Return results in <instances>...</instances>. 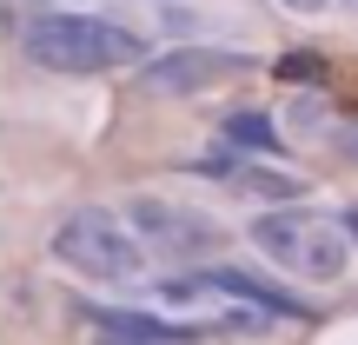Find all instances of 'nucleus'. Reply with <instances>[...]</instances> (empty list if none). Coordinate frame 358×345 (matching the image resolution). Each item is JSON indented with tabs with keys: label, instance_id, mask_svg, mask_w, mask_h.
Returning a JSON list of instances; mask_svg holds the SVG:
<instances>
[{
	"label": "nucleus",
	"instance_id": "nucleus-3",
	"mask_svg": "<svg viewBox=\"0 0 358 345\" xmlns=\"http://www.w3.org/2000/svg\"><path fill=\"white\" fill-rule=\"evenodd\" d=\"M252 246L266 253V266H279L299 286H338L352 272V239L338 219L312 213V206H279V213L252 219Z\"/></svg>",
	"mask_w": 358,
	"mask_h": 345
},
{
	"label": "nucleus",
	"instance_id": "nucleus-9",
	"mask_svg": "<svg viewBox=\"0 0 358 345\" xmlns=\"http://www.w3.org/2000/svg\"><path fill=\"white\" fill-rule=\"evenodd\" d=\"M345 7H358V0H345Z\"/></svg>",
	"mask_w": 358,
	"mask_h": 345
},
{
	"label": "nucleus",
	"instance_id": "nucleus-6",
	"mask_svg": "<svg viewBox=\"0 0 358 345\" xmlns=\"http://www.w3.org/2000/svg\"><path fill=\"white\" fill-rule=\"evenodd\" d=\"M226 73H245V53H226V47H179V53H159L146 60V87L153 93H199Z\"/></svg>",
	"mask_w": 358,
	"mask_h": 345
},
{
	"label": "nucleus",
	"instance_id": "nucleus-2",
	"mask_svg": "<svg viewBox=\"0 0 358 345\" xmlns=\"http://www.w3.org/2000/svg\"><path fill=\"white\" fill-rule=\"evenodd\" d=\"M47 253L87 286H133L153 266L140 232H133L113 206H73V213H60L53 232H47Z\"/></svg>",
	"mask_w": 358,
	"mask_h": 345
},
{
	"label": "nucleus",
	"instance_id": "nucleus-1",
	"mask_svg": "<svg viewBox=\"0 0 358 345\" xmlns=\"http://www.w3.org/2000/svg\"><path fill=\"white\" fill-rule=\"evenodd\" d=\"M20 47L47 73H120V66L146 60V34L106 13H27Z\"/></svg>",
	"mask_w": 358,
	"mask_h": 345
},
{
	"label": "nucleus",
	"instance_id": "nucleus-8",
	"mask_svg": "<svg viewBox=\"0 0 358 345\" xmlns=\"http://www.w3.org/2000/svg\"><path fill=\"white\" fill-rule=\"evenodd\" d=\"M279 7H285V13H299V20H319L332 0H279Z\"/></svg>",
	"mask_w": 358,
	"mask_h": 345
},
{
	"label": "nucleus",
	"instance_id": "nucleus-5",
	"mask_svg": "<svg viewBox=\"0 0 358 345\" xmlns=\"http://www.w3.org/2000/svg\"><path fill=\"white\" fill-rule=\"evenodd\" d=\"M127 226L140 232V246H146L153 259H173V266H199V259H213L219 246H226L219 219H206L199 206H173V199H153V192L127 199Z\"/></svg>",
	"mask_w": 358,
	"mask_h": 345
},
{
	"label": "nucleus",
	"instance_id": "nucleus-7",
	"mask_svg": "<svg viewBox=\"0 0 358 345\" xmlns=\"http://www.w3.org/2000/svg\"><path fill=\"white\" fill-rule=\"evenodd\" d=\"M100 325H106L120 345H166V339H173V325L146 319V312H100Z\"/></svg>",
	"mask_w": 358,
	"mask_h": 345
},
{
	"label": "nucleus",
	"instance_id": "nucleus-4",
	"mask_svg": "<svg viewBox=\"0 0 358 345\" xmlns=\"http://www.w3.org/2000/svg\"><path fill=\"white\" fill-rule=\"evenodd\" d=\"M153 299L179 325H272L285 312L272 293H259L252 279H232V272H179Z\"/></svg>",
	"mask_w": 358,
	"mask_h": 345
}]
</instances>
